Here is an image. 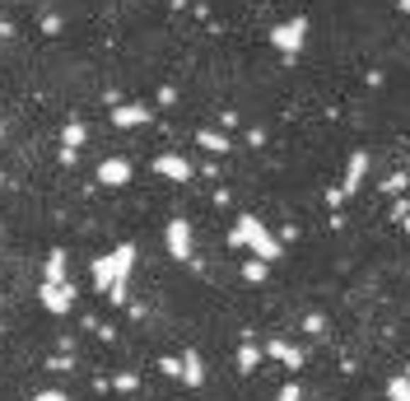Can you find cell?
Here are the masks:
<instances>
[{
	"label": "cell",
	"instance_id": "6da1fadb",
	"mask_svg": "<svg viewBox=\"0 0 410 401\" xmlns=\"http://www.w3.org/2000/svg\"><path fill=\"white\" fill-rule=\"evenodd\" d=\"M168 238H173V252L187 256V229H182V224H173V229H168Z\"/></svg>",
	"mask_w": 410,
	"mask_h": 401
},
{
	"label": "cell",
	"instance_id": "7a4b0ae2",
	"mask_svg": "<svg viewBox=\"0 0 410 401\" xmlns=\"http://www.w3.org/2000/svg\"><path fill=\"white\" fill-rule=\"evenodd\" d=\"M38 401H66V397H61V392H47V397H38Z\"/></svg>",
	"mask_w": 410,
	"mask_h": 401
}]
</instances>
